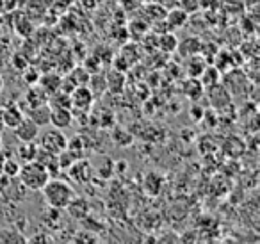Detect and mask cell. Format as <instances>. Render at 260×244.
Instances as JSON below:
<instances>
[{
    "mask_svg": "<svg viewBox=\"0 0 260 244\" xmlns=\"http://www.w3.org/2000/svg\"><path fill=\"white\" fill-rule=\"evenodd\" d=\"M93 89H89V87L84 84V86H77L73 87V91L70 93V100H72V105L75 109H80V111H86V109L91 107V104H93Z\"/></svg>",
    "mask_w": 260,
    "mask_h": 244,
    "instance_id": "5",
    "label": "cell"
},
{
    "mask_svg": "<svg viewBox=\"0 0 260 244\" xmlns=\"http://www.w3.org/2000/svg\"><path fill=\"white\" fill-rule=\"evenodd\" d=\"M36 151H38V146L34 143H23L22 146L18 148V155L25 162L34 161V157H36Z\"/></svg>",
    "mask_w": 260,
    "mask_h": 244,
    "instance_id": "13",
    "label": "cell"
},
{
    "mask_svg": "<svg viewBox=\"0 0 260 244\" xmlns=\"http://www.w3.org/2000/svg\"><path fill=\"white\" fill-rule=\"evenodd\" d=\"M160 48L166 52H171L177 48V38L171 36V34H166L164 38H160Z\"/></svg>",
    "mask_w": 260,
    "mask_h": 244,
    "instance_id": "16",
    "label": "cell"
},
{
    "mask_svg": "<svg viewBox=\"0 0 260 244\" xmlns=\"http://www.w3.org/2000/svg\"><path fill=\"white\" fill-rule=\"evenodd\" d=\"M2 89H4V77L0 75V93H2Z\"/></svg>",
    "mask_w": 260,
    "mask_h": 244,
    "instance_id": "17",
    "label": "cell"
},
{
    "mask_svg": "<svg viewBox=\"0 0 260 244\" xmlns=\"http://www.w3.org/2000/svg\"><path fill=\"white\" fill-rule=\"evenodd\" d=\"M40 87L45 91L47 95H52L55 91L62 89V79L55 73H47V75H41L40 80H38Z\"/></svg>",
    "mask_w": 260,
    "mask_h": 244,
    "instance_id": "9",
    "label": "cell"
},
{
    "mask_svg": "<svg viewBox=\"0 0 260 244\" xmlns=\"http://www.w3.org/2000/svg\"><path fill=\"white\" fill-rule=\"evenodd\" d=\"M68 146V137L64 136L61 129H50V130H45L43 134L40 136V148L47 151H52V154L59 155L66 150Z\"/></svg>",
    "mask_w": 260,
    "mask_h": 244,
    "instance_id": "3",
    "label": "cell"
},
{
    "mask_svg": "<svg viewBox=\"0 0 260 244\" xmlns=\"http://www.w3.org/2000/svg\"><path fill=\"white\" fill-rule=\"evenodd\" d=\"M41 193H43L45 201H47L52 208H55V210L68 208V205L72 203L73 198H75V191L72 189V186L57 178L48 180L43 186V189H41Z\"/></svg>",
    "mask_w": 260,
    "mask_h": 244,
    "instance_id": "1",
    "label": "cell"
},
{
    "mask_svg": "<svg viewBox=\"0 0 260 244\" xmlns=\"http://www.w3.org/2000/svg\"><path fill=\"white\" fill-rule=\"evenodd\" d=\"M2 146H4V143H2V137H0V150H2Z\"/></svg>",
    "mask_w": 260,
    "mask_h": 244,
    "instance_id": "18",
    "label": "cell"
},
{
    "mask_svg": "<svg viewBox=\"0 0 260 244\" xmlns=\"http://www.w3.org/2000/svg\"><path fill=\"white\" fill-rule=\"evenodd\" d=\"M50 112H52L50 105L41 104V105H36V107H29L27 118L32 119L38 127H47V125H50Z\"/></svg>",
    "mask_w": 260,
    "mask_h": 244,
    "instance_id": "8",
    "label": "cell"
},
{
    "mask_svg": "<svg viewBox=\"0 0 260 244\" xmlns=\"http://www.w3.org/2000/svg\"><path fill=\"white\" fill-rule=\"evenodd\" d=\"M13 130H15L16 139L22 141V143H32V141L40 136V127L30 118H27V116Z\"/></svg>",
    "mask_w": 260,
    "mask_h": 244,
    "instance_id": "4",
    "label": "cell"
},
{
    "mask_svg": "<svg viewBox=\"0 0 260 244\" xmlns=\"http://www.w3.org/2000/svg\"><path fill=\"white\" fill-rule=\"evenodd\" d=\"M25 102L29 104V107H36V105L47 104V102H48V95L45 93V91L36 84V86H30V89L27 91Z\"/></svg>",
    "mask_w": 260,
    "mask_h": 244,
    "instance_id": "10",
    "label": "cell"
},
{
    "mask_svg": "<svg viewBox=\"0 0 260 244\" xmlns=\"http://www.w3.org/2000/svg\"><path fill=\"white\" fill-rule=\"evenodd\" d=\"M25 235L20 232L18 228H13V226H6V228H0V242H25Z\"/></svg>",
    "mask_w": 260,
    "mask_h": 244,
    "instance_id": "11",
    "label": "cell"
},
{
    "mask_svg": "<svg viewBox=\"0 0 260 244\" xmlns=\"http://www.w3.org/2000/svg\"><path fill=\"white\" fill-rule=\"evenodd\" d=\"M2 129H4V125H2V119H0V130H2Z\"/></svg>",
    "mask_w": 260,
    "mask_h": 244,
    "instance_id": "19",
    "label": "cell"
},
{
    "mask_svg": "<svg viewBox=\"0 0 260 244\" xmlns=\"http://www.w3.org/2000/svg\"><path fill=\"white\" fill-rule=\"evenodd\" d=\"M50 125H54L55 129H70L73 125V114L70 111V107H52L50 112Z\"/></svg>",
    "mask_w": 260,
    "mask_h": 244,
    "instance_id": "7",
    "label": "cell"
},
{
    "mask_svg": "<svg viewBox=\"0 0 260 244\" xmlns=\"http://www.w3.org/2000/svg\"><path fill=\"white\" fill-rule=\"evenodd\" d=\"M23 118H25L23 111L18 107V105H15V104H9L8 107L0 109V119H2V125H4L6 129H11L13 130L20 121H22Z\"/></svg>",
    "mask_w": 260,
    "mask_h": 244,
    "instance_id": "6",
    "label": "cell"
},
{
    "mask_svg": "<svg viewBox=\"0 0 260 244\" xmlns=\"http://www.w3.org/2000/svg\"><path fill=\"white\" fill-rule=\"evenodd\" d=\"M175 15H177V11H173V13H170V15H168V22L171 23V27H182L185 22H187V15H185L184 11L178 13L180 16H175Z\"/></svg>",
    "mask_w": 260,
    "mask_h": 244,
    "instance_id": "15",
    "label": "cell"
},
{
    "mask_svg": "<svg viewBox=\"0 0 260 244\" xmlns=\"http://www.w3.org/2000/svg\"><path fill=\"white\" fill-rule=\"evenodd\" d=\"M40 73H38V70H32L27 66L25 72H23V82L27 84V86H36L38 80H40Z\"/></svg>",
    "mask_w": 260,
    "mask_h": 244,
    "instance_id": "14",
    "label": "cell"
},
{
    "mask_svg": "<svg viewBox=\"0 0 260 244\" xmlns=\"http://www.w3.org/2000/svg\"><path fill=\"white\" fill-rule=\"evenodd\" d=\"M18 171H20V164L16 159H6V161L2 162V173H4L8 178H16Z\"/></svg>",
    "mask_w": 260,
    "mask_h": 244,
    "instance_id": "12",
    "label": "cell"
},
{
    "mask_svg": "<svg viewBox=\"0 0 260 244\" xmlns=\"http://www.w3.org/2000/svg\"><path fill=\"white\" fill-rule=\"evenodd\" d=\"M18 176L27 191H41L45 184L50 180V171L38 161H29L20 166Z\"/></svg>",
    "mask_w": 260,
    "mask_h": 244,
    "instance_id": "2",
    "label": "cell"
}]
</instances>
